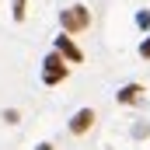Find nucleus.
<instances>
[{"instance_id":"423d86ee","label":"nucleus","mask_w":150,"mask_h":150,"mask_svg":"<svg viewBox=\"0 0 150 150\" xmlns=\"http://www.w3.org/2000/svg\"><path fill=\"white\" fill-rule=\"evenodd\" d=\"M25 4H28V0H14V21L25 18Z\"/></svg>"},{"instance_id":"0eeeda50","label":"nucleus","mask_w":150,"mask_h":150,"mask_svg":"<svg viewBox=\"0 0 150 150\" xmlns=\"http://www.w3.org/2000/svg\"><path fill=\"white\" fill-rule=\"evenodd\" d=\"M140 56H147V59H150V38L143 42V45H140Z\"/></svg>"},{"instance_id":"39448f33","label":"nucleus","mask_w":150,"mask_h":150,"mask_svg":"<svg viewBox=\"0 0 150 150\" xmlns=\"http://www.w3.org/2000/svg\"><path fill=\"white\" fill-rule=\"evenodd\" d=\"M140 98H143V87H140V84H126V87L119 91V101H122V105H133V101H140Z\"/></svg>"},{"instance_id":"20e7f679","label":"nucleus","mask_w":150,"mask_h":150,"mask_svg":"<svg viewBox=\"0 0 150 150\" xmlns=\"http://www.w3.org/2000/svg\"><path fill=\"white\" fill-rule=\"evenodd\" d=\"M91 126H94V112H91V108H80V112H77L74 119H70V133H74V136L87 133Z\"/></svg>"},{"instance_id":"7ed1b4c3","label":"nucleus","mask_w":150,"mask_h":150,"mask_svg":"<svg viewBox=\"0 0 150 150\" xmlns=\"http://www.w3.org/2000/svg\"><path fill=\"white\" fill-rule=\"evenodd\" d=\"M56 52H59L63 59H70V63H84V52L70 42V35H56Z\"/></svg>"},{"instance_id":"f03ea898","label":"nucleus","mask_w":150,"mask_h":150,"mask_svg":"<svg viewBox=\"0 0 150 150\" xmlns=\"http://www.w3.org/2000/svg\"><path fill=\"white\" fill-rule=\"evenodd\" d=\"M67 77V63H63V56L59 52H49L45 59H42V80L45 84H59Z\"/></svg>"},{"instance_id":"f257e3e1","label":"nucleus","mask_w":150,"mask_h":150,"mask_svg":"<svg viewBox=\"0 0 150 150\" xmlns=\"http://www.w3.org/2000/svg\"><path fill=\"white\" fill-rule=\"evenodd\" d=\"M59 25H63V32H84V28L91 25V14H87V7L74 4V7H67V11L59 14Z\"/></svg>"}]
</instances>
